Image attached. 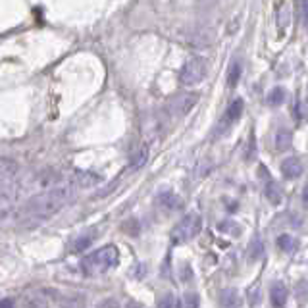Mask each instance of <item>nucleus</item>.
<instances>
[{"instance_id": "nucleus-1", "label": "nucleus", "mask_w": 308, "mask_h": 308, "mask_svg": "<svg viewBox=\"0 0 308 308\" xmlns=\"http://www.w3.org/2000/svg\"><path fill=\"white\" fill-rule=\"evenodd\" d=\"M77 191H79V187L75 185L73 177L71 176L66 177L56 187L33 197L25 204L23 212H25L27 216H33V218H48V216H52V214H56V212L60 210L68 201H71Z\"/></svg>"}, {"instance_id": "nucleus-2", "label": "nucleus", "mask_w": 308, "mask_h": 308, "mask_svg": "<svg viewBox=\"0 0 308 308\" xmlns=\"http://www.w3.org/2000/svg\"><path fill=\"white\" fill-rule=\"evenodd\" d=\"M120 260V253L114 245H106L102 248H98L95 253H91L89 256L83 258L81 268L87 275H100V273L112 270Z\"/></svg>"}, {"instance_id": "nucleus-3", "label": "nucleus", "mask_w": 308, "mask_h": 308, "mask_svg": "<svg viewBox=\"0 0 308 308\" xmlns=\"http://www.w3.org/2000/svg\"><path fill=\"white\" fill-rule=\"evenodd\" d=\"M206 75H208V60L203 56H194L183 64V68L179 71V83L185 87H193L203 83Z\"/></svg>"}, {"instance_id": "nucleus-4", "label": "nucleus", "mask_w": 308, "mask_h": 308, "mask_svg": "<svg viewBox=\"0 0 308 308\" xmlns=\"http://www.w3.org/2000/svg\"><path fill=\"white\" fill-rule=\"evenodd\" d=\"M201 229H203V218L197 212H189L183 220L172 229V241L176 245L189 243V241H193L201 233Z\"/></svg>"}, {"instance_id": "nucleus-5", "label": "nucleus", "mask_w": 308, "mask_h": 308, "mask_svg": "<svg viewBox=\"0 0 308 308\" xmlns=\"http://www.w3.org/2000/svg\"><path fill=\"white\" fill-rule=\"evenodd\" d=\"M241 114H243V100L241 98H235L231 104H229L228 112L223 114V118L220 120V125H218V131H216V135H221V133H226L233 125V123L237 122L239 118H241Z\"/></svg>"}, {"instance_id": "nucleus-6", "label": "nucleus", "mask_w": 308, "mask_h": 308, "mask_svg": "<svg viewBox=\"0 0 308 308\" xmlns=\"http://www.w3.org/2000/svg\"><path fill=\"white\" fill-rule=\"evenodd\" d=\"M287 297H289V291L285 287L283 282H273L270 287V302L273 308H285L287 306Z\"/></svg>"}, {"instance_id": "nucleus-7", "label": "nucleus", "mask_w": 308, "mask_h": 308, "mask_svg": "<svg viewBox=\"0 0 308 308\" xmlns=\"http://www.w3.org/2000/svg\"><path fill=\"white\" fill-rule=\"evenodd\" d=\"M282 174L287 179H299L302 176V162L297 156H289L282 162Z\"/></svg>"}, {"instance_id": "nucleus-8", "label": "nucleus", "mask_w": 308, "mask_h": 308, "mask_svg": "<svg viewBox=\"0 0 308 308\" xmlns=\"http://www.w3.org/2000/svg\"><path fill=\"white\" fill-rule=\"evenodd\" d=\"M264 194L272 204H282V201H283L282 187L275 183V181H268V183H266Z\"/></svg>"}, {"instance_id": "nucleus-9", "label": "nucleus", "mask_w": 308, "mask_h": 308, "mask_svg": "<svg viewBox=\"0 0 308 308\" xmlns=\"http://www.w3.org/2000/svg\"><path fill=\"white\" fill-rule=\"evenodd\" d=\"M291 143H293V133L289 129H285V127L277 129V133H275V149L287 150L291 147Z\"/></svg>"}, {"instance_id": "nucleus-10", "label": "nucleus", "mask_w": 308, "mask_h": 308, "mask_svg": "<svg viewBox=\"0 0 308 308\" xmlns=\"http://www.w3.org/2000/svg\"><path fill=\"white\" fill-rule=\"evenodd\" d=\"M220 304L223 308H237L239 306V295L235 289H226L220 295Z\"/></svg>"}, {"instance_id": "nucleus-11", "label": "nucleus", "mask_w": 308, "mask_h": 308, "mask_svg": "<svg viewBox=\"0 0 308 308\" xmlns=\"http://www.w3.org/2000/svg\"><path fill=\"white\" fill-rule=\"evenodd\" d=\"M277 246L285 250V253H297V248H299V241L297 239H293V235H279L277 237Z\"/></svg>"}, {"instance_id": "nucleus-12", "label": "nucleus", "mask_w": 308, "mask_h": 308, "mask_svg": "<svg viewBox=\"0 0 308 308\" xmlns=\"http://www.w3.org/2000/svg\"><path fill=\"white\" fill-rule=\"evenodd\" d=\"M285 97H287V93H285V89L283 87H273L270 93H268V104L270 106H279L285 102Z\"/></svg>"}, {"instance_id": "nucleus-13", "label": "nucleus", "mask_w": 308, "mask_h": 308, "mask_svg": "<svg viewBox=\"0 0 308 308\" xmlns=\"http://www.w3.org/2000/svg\"><path fill=\"white\" fill-rule=\"evenodd\" d=\"M197 102V97L194 95H183V97L177 100V112L179 114H187L191 108H193V104Z\"/></svg>"}, {"instance_id": "nucleus-14", "label": "nucleus", "mask_w": 308, "mask_h": 308, "mask_svg": "<svg viewBox=\"0 0 308 308\" xmlns=\"http://www.w3.org/2000/svg\"><path fill=\"white\" fill-rule=\"evenodd\" d=\"M289 14H291V10H289L287 4H283L282 8H279V12H277V25H279L282 31H285L287 25H289V21H291Z\"/></svg>"}, {"instance_id": "nucleus-15", "label": "nucleus", "mask_w": 308, "mask_h": 308, "mask_svg": "<svg viewBox=\"0 0 308 308\" xmlns=\"http://www.w3.org/2000/svg\"><path fill=\"white\" fill-rule=\"evenodd\" d=\"M239 77H241V64H239V62H233L231 68H229V77H228L229 87H235L239 83Z\"/></svg>"}, {"instance_id": "nucleus-16", "label": "nucleus", "mask_w": 308, "mask_h": 308, "mask_svg": "<svg viewBox=\"0 0 308 308\" xmlns=\"http://www.w3.org/2000/svg\"><path fill=\"white\" fill-rule=\"evenodd\" d=\"M147 158H149V149H147V145H143L141 150L137 152V156L133 158V167H141L147 162Z\"/></svg>"}, {"instance_id": "nucleus-17", "label": "nucleus", "mask_w": 308, "mask_h": 308, "mask_svg": "<svg viewBox=\"0 0 308 308\" xmlns=\"http://www.w3.org/2000/svg\"><path fill=\"white\" fill-rule=\"evenodd\" d=\"M262 253H264V245H262L258 239H255V241H253V245H250V253H248L250 260H258V258L262 256Z\"/></svg>"}, {"instance_id": "nucleus-18", "label": "nucleus", "mask_w": 308, "mask_h": 308, "mask_svg": "<svg viewBox=\"0 0 308 308\" xmlns=\"http://www.w3.org/2000/svg\"><path fill=\"white\" fill-rule=\"evenodd\" d=\"M158 308H177L176 295H172V293L164 295V297H162V299L158 300Z\"/></svg>"}, {"instance_id": "nucleus-19", "label": "nucleus", "mask_w": 308, "mask_h": 308, "mask_svg": "<svg viewBox=\"0 0 308 308\" xmlns=\"http://www.w3.org/2000/svg\"><path fill=\"white\" fill-rule=\"evenodd\" d=\"M183 308H199V297L194 293H187L183 297Z\"/></svg>"}, {"instance_id": "nucleus-20", "label": "nucleus", "mask_w": 308, "mask_h": 308, "mask_svg": "<svg viewBox=\"0 0 308 308\" xmlns=\"http://www.w3.org/2000/svg\"><path fill=\"white\" fill-rule=\"evenodd\" d=\"M93 235H81L77 241H75V250H85L91 243H93Z\"/></svg>"}, {"instance_id": "nucleus-21", "label": "nucleus", "mask_w": 308, "mask_h": 308, "mask_svg": "<svg viewBox=\"0 0 308 308\" xmlns=\"http://www.w3.org/2000/svg\"><path fill=\"white\" fill-rule=\"evenodd\" d=\"M300 16L308 25V0H300Z\"/></svg>"}, {"instance_id": "nucleus-22", "label": "nucleus", "mask_w": 308, "mask_h": 308, "mask_svg": "<svg viewBox=\"0 0 308 308\" xmlns=\"http://www.w3.org/2000/svg\"><path fill=\"white\" fill-rule=\"evenodd\" d=\"M302 203L308 206V185L304 187V191H302Z\"/></svg>"}, {"instance_id": "nucleus-23", "label": "nucleus", "mask_w": 308, "mask_h": 308, "mask_svg": "<svg viewBox=\"0 0 308 308\" xmlns=\"http://www.w3.org/2000/svg\"><path fill=\"white\" fill-rule=\"evenodd\" d=\"M2 308H12V300H10V299L2 300Z\"/></svg>"}, {"instance_id": "nucleus-24", "label": "nucleus", "mask_w": 308, "mask_h": 308, "mask_svg": "<svg viewBox=\"0 0 308 308\" xmlns=\"http://www.w3.org/2000/svg\"><path fill=\"white\" fill-rule=\"evenodd\" d=\"M139 308H143V306H139Z\"/></svg>"}]
</instances>
